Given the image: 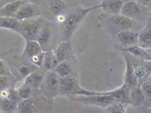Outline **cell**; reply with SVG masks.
<instances>
[{
  "instance_id": "10",
  "label": "cell",
  "mask_w": 151,
  "mask_h": 113,
  "mask_svg": "<svg viewBox=\"0 0 151 113\" xmlns=\"http://www.w3.org/2000/svg\"><path fill=\"white\" fill-rule=\"evenodd\" d=\"M124 61L126 63V70H125V76H124V82L127 86L130 89L134 88V87L139 85L138 80L137 79L135 74V66L133 63V61L129 58V55L126 53L124 55Z\"/></svg>"
},
{
  "instance_id": "34",
  "label": "cell",
  "mask_w": 151,
  "mask_h": 113,
  "mask_svg": "<svg viewBox=\"0 0 151 113\" xmlns=\"http://www.w3.org/2000/svg\"><path fill=\"white\" fill-rule=\"evenodd\" d=\"M16 1H18V0H0V5H1V7L5 6L6 4H8L9 3L14 2Z\"/></svg>"
},
{
  "instance_id": "17",
  "label": "cell",
  "mask_w": 151,
  "mask_h": 113,
  "mask_svg": "<svg viewBox=\"0 0 151 113\" xmlns=\"http://www.w3.org/2000/svg\"><path fill=\"white\" fill-rule=\"evenodd\" d=\"M38 42L42 48L43 50H44L45 48L48 47L51 41V28L48 23L45 21L43 26L41 28V31L39 33L38 36L37 38Z\"/></svg>"
},
{
  "instance_id": "28",
  "label": "cell",
  "mask_w": 151,
  "mask_h": 113,
  "mask_svg": "<svg viewBox=\"0 0 151 113\" xmlns=\"http://www.w3.org/2000/svg\"><path fill=\"white\" fill-rule=\"evenodd\" d=\"M134 71H135V74L137 77V79L138 80V82L142 81V83H143L144 81L148 80L149 76H150V73L149 71L147 70V68L144 66V65H137L135 67L134 69Z\"/></svg>"
},
{
  "instance_id": "36",
  "label": "cell",
  "mask_w": 151,
  "mask_h": 113,
  "mask_svg": "<svg viewBox=\"0 0 151 113\" xmlns=\"http://www.w3.org/2000/svg\"><path fill=\"white\" fill-rule=\"evenodd\" d=\"M147 22L151 23V8L149 10L148 17H147Z\"/></svg>"
},
{
  "instance_id": "18",
  "label": "cell",
  "mask_w": 151,
  "mask_h": 113,
  "mask_svg": "<svg viewBox=\"0 0 151 113\" xmlns=\"http://www.w3.org/2000/svg\"><path fill=\"white\" fill-rule=\"evenodd\" d=\"M145 103H146V99L141 86L139 85L134 88L130 89V105L138 107Z\"/></svg>"
},
{
  "instance_id": "3",
  "label": "cell",
  "mask_w": 151,
  "mask_h": 113,
  "mask_svg": "<svg viewBox=\"0 0 151 113\" xmlns=\"http://www.w3.org/2000/svg\"><path fill=\"white\" fill-rule=\"evenodd\" d=\"M44 22V18L40 15L22 21L19 34L22 36L25 41L37 40Z\"/></svg>"
},
{
  "instance_id": "1",
  "label": "cell",
  "mask_w": 151,
  "mask_h": 113,
  "mask_svg": "<svg viewBox=\"0 0 151 113\" xmlns=\"http://www.w3.org/2000/svg\"><path fill=\"white\" fill-rule=\"evenodd\" d=\"M97 9H99L98 5L88 8L78 7L69 12L65 16V20L64 22V41H71L72 36L76 31L78 25H80L84 18L88 14V13Z\"/></svg>"
},
{
  "instance_id": "26",
  "label": "cell",
  "mask_w": 151,
  "mask_h": 113,
  "mask_svg": "<svg viewBox=\"0 0 151 113\" xmlns=\"http://www.w3.org/2000/svg\"><path fill=\"white\" fill-rule=\"evenodd\" d=\"M18 103L8 98H1V109L5 112L12 113L17 111Z\"/></svg>"
},
{
  "instance_id": "12",
  "label": "cell",
  "mask_w": 151,
  "mask_h": 113,
  "mask_svg": "<svg viewBox=\"0 0 151 113\" xmlns=\"http://www.w3.org/2000/svg\"><path fill=\"white\" fill-rule=\"evenodd\" d=\"M37 16H39V14L37 13L35 5L27 1L20 6L16 13L15 18L22 21Z\"/></svg>"
},
{
  "instance_id": "4",
  "label": "cell",
  "mask_w": 151,
  "mask_h": 113,
  "mask_svg": "<svg viewBox=\"0 0 151 113\" xmlns=\"http://www.w3.org/2000/svg\"><path fill=\"white\" fill-rule=\"evenodd\" d=\"M60 82V77L55 72V71L48 70V72L45 74L40 89L45 96L53 98L59 95Z\"/></svg>"
},
{
  "instance_id": "23",
  "label": "cell",
  "mask_w": 151,
  "mask_h": 113,
  "mask_svg": "<svg viewBox=\"0 0 151 113\" xmlns=\"http://www.w3.org/2000/svg\"><path fill=\"white\" fill-rule=\"evenodd\" d=\"M53 70L60 78L70 76L72 73V69L70 64L65 61L59 63Z\"/></svg>"
},
{
  "instance_id": "22",
  "label": "cell",
  "mask_w": 151,
  "mask_h": 113,
  "mask_svg": "<svg viewBox=\"0 0 151 113\" xmlns=\"http://www.w3.org/2000/svg\"><path fill=\"white\" fill-rule=\"evenodd\" d=\"M123 53H127L132 55V56L142 58L145 60L147 56V53L145 48L140 47L139 45H135L133 46H130L129 47H124L121 49Z\"/></svg>"
},
{
  "instance_id": "5",
  "label": "cell",
  "mask_w": 151,
  "mask_h": 113,
  "mask_svg": "<svg viewBox=\"0 0 151 113\" xmlns=\"http://www.w3.org/2000/svg\"><path fill=\"white\" fill-rule=\"evenodd\" d=\"M74 98L76 102L84 103L85 105H92L105 109L108 106L117 102L112 96L106 95H78Z\"/></svg>"
},
{
  "instance_id": "16",
  "label": "cell",
  "mask_w": 151,
  "mask_h": 113,
  "mask_svg": "<svg viewBox=\"0 0 151 113\" xmlns=\"http://www.w3.org/2000/svg\"><path fill=\"white\" fill-rule=\"evenodd\" d=\"M137 45L144 48H151V23L147 22L145 27L139 32Z\"/></svg>"
},
{
  "instance_id": "25",
  "label": "cell",
  "mask_w": 151,
  "mask_h": 113,
  "mask_svg": "<svg viewBox=\"0 0 151 113\" xmlns=\"http://www.w3.org/2000/svg\"><path fill=\"white\" fill-rule=\"evenodd\" d=\"M50 6L51 11L57 16L62 14L66 8L64 0H51Z\"/></svg>"
},
{
  "instance_id": "32",
  "label": "cell",
  "mask_w": 151,
  "mask_h": 113,
  "mask_svg": "<svg viewBox=\"0 0 151 113\" xmlns=\"http://www.w3.org/2000/svg\"><path fill=\"white\" fill-rule=\"evenodd\" d=\"M137 2L140 3L141 5L145 6L148 8H151V0H135Z\"/></svg>"
},
{
  "instance_id": "37",
  "label": "cell",
  "mask_w": 151,
  "mask_h": 113,
  "mask_svg": "<svg viewBox=\"0 0 151 113\" xmlns=\"http://www.w3.org/2000/svg\"><path fill=\"white\" fill-rule=\"evenodd\" d=\"M148 79L151 82V74H150V76H149V78H148Z\"/></svg>"
},
{
  "instance_id": "14",
  "label": "cell",
  "mask_w": 151,
  "mask_h": 113,
  "mask_svg": "<svg viewBox=\"0 0 151 113\" xmlns=\"http://www.w3.org/2000/svg\"><path fill=\"white\" fill-rule=\"evenodd\" d=\"M28 0H18L14 2L9 3L0 9V16H7V17H15L16 13L20 6L27 2Z\"/></svg>"
},
{
  "instance_id": "8",
  "label": "cell",
  "mask_w": 151,
  "mask_h": 113,
  "mask_svg": "<svg viewBox=\"0 0 151 113\" xmlns=\"http://www.w3.org/2000/svg\"><path fill=\"white\" fill-rule=\"evenodd\" d=\"M118 42L124 47H129L138 44L139 32L132 29L119 31L117 32Z\"/></svg>"
},
{
  "instance_id": "9",
  "label": "cell",
  "mask_w": 151,
  "mask_h": 113,
  "mask_svg": "<svg viewBox=\"0 0 151 113\" xmlns=\"http://www.w3.org/2000/svg\"><path fill=\"white\" fill-rule=\"evenodd\" d=\"M130 89L125 84H123L119 88L113 90L106 92H96L93 91L94 95H106L112 96L117 100V102H120L130 105Z\"/></svg>"
},
{
  "instance_id": "19",
  "label": "cell",
  "mask_w": 151,
  "mask_h": 113,
  "mask_svg": "<svg viewBox=\"0 0 151 113\" xmlns=\"http://www.w3.org/2000/svg\"><path fill=\"white\" fill-rule=\"evenodd\" d=\"M43 49L40 43L37 40L26 41L24 52L23 53V56L28 58L35 56L43 52Z\"/></svg>"
},
{
  "instance_id": "35",
  "label": "cell",
  "mask_w": 151,
  "mask_h": 113,
  "mask_svg": "<svg viewBox=\"0 0 151 113\" xmlns=\"http://www.w3.org/2000/svg\"><path fill=\"white\" fill-rule=\"evenodd\" d=\"M147 53V56L145 60H151V48H145Z\"/></svg>"
},
{
  "instance_id": "30",
  "label": "cell",
  "mask_w": 151,
  "mask_h": 113,
  "mask_svg": "<svg viewBox=\"0 0 151 113\" xmlns=\"http://www.w3.org/2000/svg\"><path fill=\"white\" fill-rule=\"evenodd\" d=\"M19 96L22 99H26L31 98L32 95V88L25 83L17 89Z\"/></svg>"
},
{
  "instance_id": "40",
  "label": "cell",
  "mask_w": 151,
  "mask_h": 113,
  "mask_svg": "<svg viewBox=\"0 0 151 113\" xmlns=\"http://www.w3.org/2000/svg\"></svg>"
},
{
  "instance_id": "11",
  "label": "cell",
  "mask_w": 151,
  "mask_h": 113,
  "mask_svg": "<svg viewBox=\"0 0 151 113\" xmlns=\"http://www.w3.org/2000/svg\"><path fill=\"white\" fill-rule=\"evenodd\" d=\"M125 0H103L98 5L105 14H120Z\"/></svg>"
},
{
  "instance_id": "21",
  "label": "cell",
  "mask_w": 151,
  "mask_h": 113,
  "mask_svg": "<svg viewBox=\"0 0 151 113\" xmlns=\"http://www.w3.org/2000/svg\"><path fill=\"white\" fill-rule=\"evenodd\" d=\"M44 52V66L47 70H53L59 63L55 51L52 50H48Z\"/></svg>"
},
{
  "instance_id": "20",
  "label": "cell",
  "mask_w": 151,
  "mask_h": 113,
  "mask_svg": "<svg viewBox=\"0 0 151 113\" xmlns=\"http://www.w3.org/2000/svg\"><path fill=\"white\" fill-rule=\"evenodd\" d=\"M45 75L37 72V70L26 77L24 83L30 86L32 89L40 88L41 84L44 78Z\"/></svg>"
},
{
  "instance_id": "33",
  "label": "cell",
  "mask_w": 151,
  "mask_h": 113,
  "mask_svg": "<svg viewBox=\"0 0 151 113\" xmlns=\"http://www.w3.org/2000/svg\"><path fill=\"white\" fill-rule=\"evenodd\" d=\"M143 64L147 68L149 72L151 74V60H144Z\"/></svg>"
},
{
  "instance_id": "2",
  "label": "cell",
  "mask_w": 151,
  "mask_h": 113,
  "mask_svg": "<svg viewBox=\"0 0 151 113\" xmlns=\"http://www.w3.org/2000/svg\"><path fill=\"white\" fill-rule=\"evenodd\" d=\"M150 8L141 5L135 0H129L124 2L120 14L137 22L146 21Z\"/></svg>"
},
{
  "instance_id": "31",
  "label": "cell",
  "mask_w": 151,
  "mask_h": 113,
  "mask_svg": "<svg viewBox=\"0 0 151 113\" xmlns=\"http://www.w3.org/2000/svg\"><path fill=\"white\" fill-rule=\"evenodd\" d=\"M44 55L45 52L43 51L42 53L35 55L30 58V60L32 65H35V66L40 68L42 65H44Z\"/></svg>"
},
{
  "instance_id": "24",
  "label": "cell",
  "mask_w": 151,
  "mask_h": 113,
  "mask_svg": "<svg viewBox=\"0 0 151 113\" xmlns=\"http://www.w3.org/2000/svg\"><path fill=\"white\" fill-rule=\"evenodd\" d=\"M17 111L22 113H29L35 111V103L32 100L29 98L26 99H22L18 103Z\"/></svg>"
},
{
  "instance_id": "13",
  "label": "cell",
  "mask_w": 151,
  "mask_h": 113,
  "mask_svg": "<svg viewBox=\"0 0 151 113\" xmlns=\"http://www.w3.org/2000/svg\"><path fill=\"white\" fill-rule=\"evenodd\" d=\"M55 53L59 63L68 60L72 54L71 41H64L59 43L55 48Z\"/></svg>"
},
{
  "instance_id": "38",
  "label": "cell",
  "mask_w": 151,
  "mask_h": 113,
  "mask_svg": "<svg viewBox=\"0 0 151 113\" xmlns=\"http://www.w3.org/2000/svg\"><path fill=\"white\" fill-rule=\"evenodd\" d=\"M64 1H68V0H64Z\"/></svg>"
},
{
  "instance_id": "15",
  "label": "cell",
  "mask_w": 151,
  "mask_h": 113,
  "mask_svg": "<svg viewBox=\"0 0 151 113\" xmlns=\"http://www.w3.org/2000/svg\"><path fill=\"white\" fill-rule=\"evenodd\" d=\"M22 21L15 17L1 16L0 18V27L1 28L9 29L19 34Z\"/></svg>"
},
{
  "instance_id": "39",
  "label": "cell",
  "mask_w": 151,
  "mask_h": 113,
  "mask_svg": "<svg viewBox=\"0 0 151 113\" xmlns=\"http://www.w3.org/2000/svg\"><path fill=\"white\" fill-rule=\"evenodd\" d=\"M28 1H29V0H28Z\"/></svg>"
},
{
  "instance_id": "6",
  "label": "cell",
  "mask_w": 151,
  "mask_h": 113,
  "mask_svg": "<svg viewBox=\"0 0 151 113\" xmlns=\"http://www.w3.org/2000/svg\"><path fill=\"white\" fill-rule=\"evenodd\" d=\"M86 89L82 87L77 77L71 75L60 78L59 94L60 95H84Z\"/></svg>"
},
{
  "instance_id": "29",
  "label": "cell",
  "mask_w": 151,
  "mask_h": 113,
  "mask_svg": "<svg viewBox=\"0 0 151 113\" xmlns=\"http://www.w3.org/2000/svg\"><path fill=\"white\" fill-rule=\"evenodd\" d=\"M141 88L145 95L147 104L151 103V82L148 79L141 83ZM145 103V104H146ZM151 108V107H150Z\"/></svg>"
},
{
  "instance_id": "7",
  "label": "cell",
  "mask_w": 151,
  "mask_h": 113,
  "mask_svg": "<svg viewBox=\"0 0 151 113\" xmlns=\"http://www.w3.org/2000/svg\"><path fill=\"white\" fill-rule=\"evenodd\" d=\"M104 20L109 23L118 31L127 29H132L136 21L126 17L121 14H107L103 13L102 15Z\"/></svg>"
},
{
  "instance_id": "27",
  "label": "cell",
  "mask_w": 151,
  "mask_h": 113,
  "mask_svg": "<svg viewBox=\"0 0 151 113\" xmlns=\"http://www.w3.org/2000/svg\"><path fill=\"white\" fill-rule=\"evenodd\" d=\"M127 105H129L124 103L116 102L105 109V111L110 113H124L127 112Z\"/></svg>"
}]
</instances>
